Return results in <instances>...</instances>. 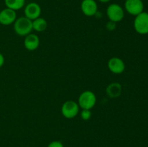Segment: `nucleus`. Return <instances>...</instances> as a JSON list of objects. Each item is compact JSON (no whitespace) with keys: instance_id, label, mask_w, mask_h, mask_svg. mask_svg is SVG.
Instances as JSON below:
<instances>
[{"instance_id":"obj_15","label":"nucleus","mask_w":148,"mask_h":147,"mask_svg":"<svg viewBox=\"0 0 148 147\" xmlns=\"http://www.w3.org/2000/svg\"><path fill=\"white\" fill-rule=\"evenodd\" d=\"M81 118L83 120H88L92 116V112H91V110H82L81 112Z\"/></svg>"},{"instance_id":"obj_3","label":"nucleus","mask_w":148,"mask_h":147,"mask_svg":"<svg viewBox=\"0 0 148 147\" xmlns=\"http://www.w3.org/2000/svg\"><path fill=\"white\" fill-rule=\"evenodd\" d=\"M134 27L137 33L140 35L148 34V13L143 12L135 16Z\"/></svg>"},{"instance_id":"obj_8","label":"nucleus","mask_w":148,"mask_h":147,"mask_svg":"<svg viewBox=\"0 0 148 147\" xmlns=\"http://www.w3.org/2000/svg\"><path fill=\"white\" fill-rule=\"evenodd\" d=\"M24 14L25 17L33 21L40 17L41 14V8L38 3L30 2L25 7Z\"/></svg>"},{"instance_id":"obj_18","label":"nucleus","mask_w":148,"mask_h":147,"mask_svg":"<svg viewBox=\"0 0 148 147\" xmlns=\"http://www.w3.org/2000/svg\"><path fill=\"white\" fill-rule=\"evenodd\" d=\"M98 1L101 3H108V1H110L111 0H98Z\"/></svg>"},{"instance_id":"obj_12","label":"nucleus","mask_w":148,"mask_h":147,"mask_svg":"<svg viewBox=\"0 0 148 147\" xmlns=\"http://www.w3.org/2000/svg\"><path fill=\"white\" fill-rule=\"evenodd\" d=\"M106 93L111 98L119 97L121 93V84L117 82L110 84L106 88Z\"/></svg>"},{"instance_id":"obj_17","label":"nucleus","mask_w":148,"mask_h":147,"mask_svg":"<svg viewBox=\"0 0 148 147\" xmlns=\"http://www.w3.org/2000/svg\"><path fill=\"white\" fill-rule=\"evenodd\" d=\"M4 57L3 56V54L1 53H0V68H1L3 66V65L4 64Z\"/></svg>"},{"instance_id":"obj_20","label":"nucleus","mask_w":148,"mask_h":147,"mask_svg":"<svg viewBox=\"0 0 148 147\" xmlns=\"http://www.w3.org/2000/svg\"><path fill=\"white\" fill-rule=\"evenodd\" d=\"M0 25H1V24H0Z\"/></svg>"},{"instance_id":"obj_6","label":"nucleus","mask_w":148,"mask_h":147,"mask_svg":"<svg viewBox=\"0 0 148 147\" xmlns=\"http://www.w3.org/2000/svg\"><path fill=\"white\" fill-rule=\"evenodd\" d=\"M124 7L129 14L137 16L144 10V4L142 0H126Z\"/></svg>"},{"instance_id":"obj_11","label":"nucleus","mask_w":148,"mask_h":147,"mask_svg":"<svg viewBox=\"0 0 148 147\" xmlns=\"http://www.w3.org/2000/svg\"><path fill=\"white\" fill-rule=\"evenodd\" d=\"M39 45H40V40L37 35L30 33L25 37L24 46L27 50L33 51L39 47Z\"/></svg>"},{"instance_id":"obj_13","label":"nucleus","mask_w":148,"mask_h":147,"mask_svg":"<svg viewBox=\"0 0 148 147\" xmlns=\"http://www.w3.org/2000/svg\"><path fill=\"white\" fill-rule=\"evenodd\" d=\"M32 24H33V30L36 32H43L47 28V22L44 18L42 17H38L36 20L32 21Z\"/></svg>"},{"instance_id":"obj_4","label":"nucleus","mask_w":148,"mask_h":147,"mask_svg":"<svg viewBox=\"0 0 148 147\" xmlns=\"http://www.w3.org/2000/svg\"><path fill=\"white\" fill-rule=\"evenodd\" d=\"M106 15L110 21L116 23L123 20L124 17V11L119 4L114 3L110 4L107 7Z\"/></svg>"},{"instance_id":"obj_10","label":"nucleus","mask_w":148,"mask_h":147,"mask_svg":"<svg viewBox=\"0 0 148 147\" xmlns=\"http://www.w3.org/2000/svg\"><path fill=\"white\" fill-rule=\"evenodd\" d=\"M108 67L113 74H120L125 70V63L120 58L113 57L108 61Z\"/></svg>"},{"instance_id":"obj_5","label":"nucleus","mask_w":148,"mask_h":147,"mask_svg":"<svg viewBox=\"0 0 148 147\" xmlns=\"http://www.w3.org/2000/svg\"><path fill=\"white\" fill-rule=\"evenodd\" d=\"M62 114L64 118L72 119L79 113V106L78 103L73 100L66 101L62 106Z\"/></svg>"},{"instance_id":"obj_19","label":"nucleus","mask_w":148,"mask_h":147,"mask_svg":"<svg viewBox=\"0 0 148 147\" xmlns=\"http://www.w3.org/2000/svg\"><path fill=\"white\" fill-rule=\"evenodd\" d=\"M142 1H146V0H142Z\"/></svg>"},{"instance_id":"obj_7","label":"nucleus","mask_w":148,"mask_h":147,"mask_svg":"<svg viewBox=\"0 0 148 147\" xmlns=\"http://www.w3.org/2000/svg\"><path fill=\"white\" fill-rule=\"evenodd\" d=\"M17 19V13L14 10L7 7L0 11V24L10 25L14 24Z\"/></svg>"},{"instance_id":"obj_9","label":"nucleus","mask_w":148,"mask_h":147,"mask_svg":"<svg viewBox=\"0 0 148 147\" xmlns=\"http://www.w3.org/2000/svg\"><path fill=\"white\" fill-rule=\"evenodd\" d=\"M81 10L87 17H92L98 12V4L95 0H82Z\"/></svg>"},{"instance_id":"obj_1","label":"nucleus","mask_w":148,"mask_h":147,"mask_svg":"<svg viewBox=\"0 0 148 147\" xmlns=\"http://www.w3.org/2000/svg\"><path fill=\"white\" fill-rule=\"evenodd\" d=\"M14 30L16 34L20 36L27 35L33 30L32 20L25 16L16 19L14 22Z\"/></svg>"},{"instance_id":"obj_16","label":"nucleus","mask_w":148,"mask_h":147,"mask_svg":"<svg viewBox=\"0 0 148 147\" xmlns=\"http://www.w3.org/2000/svg\"><path fill=\"white\" fill-rule=\"evenodd\" d=\"M48 147H64V145L61 141H53L49 144Z\"/></svg>"},{"instance_id":"obj_2","label":"nucleus","mask_w":148,"mask_h":147,"mask_svg":"<svg viewBox=\"0 0 148 147\" xmlns=\"http://www.w3.org/2000/svg\"><path fill=\"white\" fill-rule=\"evenodd\" d=\"M97 98L92 91L87 90L81 93L78 98V105L82 110H91L96 104Z\"/></svg>"},{"instance_id":"obj_14","label":"nucleus","mask_w":148,"mask_h":147,"mask_svg":"<svg viewBox=\"0 0 148 147\" xmlns=\"http://www.w3.org/2000/svg\"><path fill=\"white\" fill-rule=\"evenodd\" d=\"M25 3V0H4L6 7L17 11L23 8Z\"/></svg>"}]
</instances>
